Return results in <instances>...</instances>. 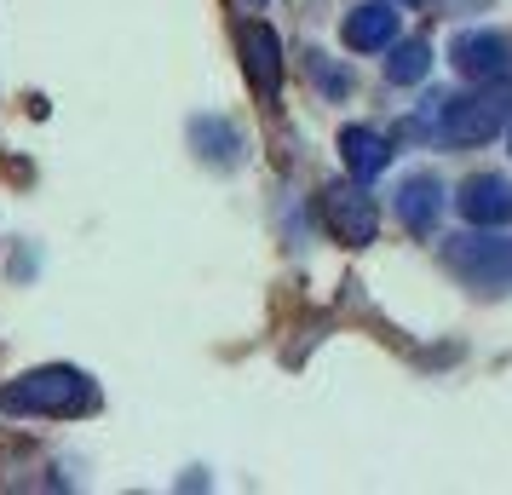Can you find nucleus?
Segmentation results:
<instances>
[{
  "label": "nucleus",
  "mask_w": 512,
  "mask_h": 495,
  "mask_svg": "<svg viewBox=\"0 0 512 495\" xmlns=\"http://www.w3.org/2000/svg\"><path fill=\"white\" fill-rule=\"evenodd\" d=\"M397 6H415V0H397Z\"/></svg>",
  "instance_id": "nucleus-12"
},
{
  "label": "nucleus",
  "mask_w": 512,
  "mask_h": 495,
  "mask_svg": "<svg viewBox=\"0 0 512 495\" xmlns=\"http://www.w3.org/2000/svg\"><path fill=\"white\" fill-rule=\"evenodd\" d=\"M0 403L12 415H81V409H93V380L70 369V363H52V369L18 375L0 392Z\"/></svg>",
  "instance_id": "nucleus-1"
},
{
  "label": "nucleus",
  "mask_w": 512,
  "mask_h": 495,
  "mask_svg": "<svg viewBox=\"0 0 512 495\" xmlns=\"http://www.w3.org/2000/svg\"><path fill=\"white\" fill-rule=\"evenodd\" d=\"M242 70H248V81H254L259 98L277 93V81H282V41H277V29H271V24H248V29H242Z\"/></svg>",
  "instance_id": "nucleus-4"
},
{
  "label": "nucleus",
  "mask_w": 512,
  "mask_h": 495,
  "mask_svg": "<svg viewBox=\"0 0 512 495\" xmlns=\"http://www.w3.org/2000/svg\"><path fill=\"white\" fill-rule=\"evenodd\" d=\"M346 47L351 52H380V47H392L397 41V12H392V0H374V6H357L346 18Z\"/></svg>",
  "instance_id": "nucleus-8"
},
{
  "label": "nucleus",
  "mask_w": 512,
  "mask_h": 495,
  "mask_svg": "<svg viewBox=\"0 0 512 495\" xmlns=\"http://www.w3.org/2000/svg\"><path fill=\"white\" fill-rule=\"evenodd\" d=\"M426 70H432V47H426V41H403V47H392V58H386V81H397V87L420 81Z\"/></svg>",
  "instance_id": "nucleus-11"
},
{
  "label": "nucleus",
  "mask_w": 512,
  "mask_h": 495,
  "mask_svg": "<svg viewBox=\"0 0 512 495\" xmlns=\"http://www.w3.org/2000/svg\"><path fill=\"white\" fill-rule=\"evenodd\" d=\"M449 58H455V70L472 75V81H495V75H507V41L501 35H478V29H466V35H455V47H449Z\"/></svg>",
  "instance_id": "nucleus-6"
},
{
  "label": "nucleus",
  "mask_w": 512,
  "mask_h": 495,
  "mask_svg": "<svg viewBox=\"0 0 512 495\" xmlns=\"http://www.w3.org/2000/svg\"><path fill=\"white\" fill-rule=\"evenodd\" d=\"M461 213L472 225H507L512 219V185L495 179V173H478L461 185Z\"/></svg>",
  "instance_id": "nucleus-7"
},
{
  "label": "nucleus",
  "mask_w": 512,
  "mask_h": 495,
  "mask_svg": "<svg viewBox=\"0 0 512 495\" xmlns=\"http://www.w3.org/2000/svg\"><path fill=\"white\" fill-rule=\"evenodd\" d=\"M323 219L346 248H363V242H374L380 208H374V196L363 185H328L323 190Z\"/></svg>",
  "instance_id": "nucleus-2"
},
{
  "label": "nucleus",
  "mask_w": 512,
  "mask_h": 495,
  "mask_svg": "<svg viewBox=\"0 0 512 495\" xmlns=\"http://www.w3.org/2000/svg\"><path fill=\"white\" fill-rule=\"evenodd\" d=\"M438 208H443V190H438V179H403V190H397V213H403V225L415 236H426L432 225H438Z\"/></svg>",
  "instance_id": "nucleus-9"
},
{
  "label": "nucleus",
  "mask_w": 512,
  "mask_h": 495,
  "mask_svg": "<svg viewBox=\"0 0 512 495\" xmlns=\"http://www.w3.org/2000/svg\"><path fill=\"white\" fill-rule=\"evenodd\" d=\"M340 156H346V167L357 179H374V173H386V162H392V144L380 139L374 127H346L340 133Z\"/></svg>",
  "instance_id": "nucleus-10"
},
{
  "label": "nucleus",
  "mask_w": 512,
  "mask_h": 495,
  "mask_svg": "<svg viewBox=\"0 0 512 495\" xmlns=\"http://www.w3.org/2000/svg\"><path fill=\"white\" fill-rule=\"evenodd\" d=\"M449 265L472 277L478 288H512V242H484V236H461L449 248Z\"/></svg>",
  "instance_id": "nucleus-3"
},
{
  "label": "nucleus",
  "mask_w": 512,
  "mask_h": 495,
  "mask_svg": "<svg viewBox=\"0 0 512 495\" xmlns=\"http://www.w3.org/2000/svg\"><path fill=\"white\" fill-rule=\"evenodd\" d=\"M495 127H501V104L495 98H449L443 104V133L455 144H484L495 139Z\"/></svg>",
  "instance_id": "nucleus-5"
}]
</instances>
